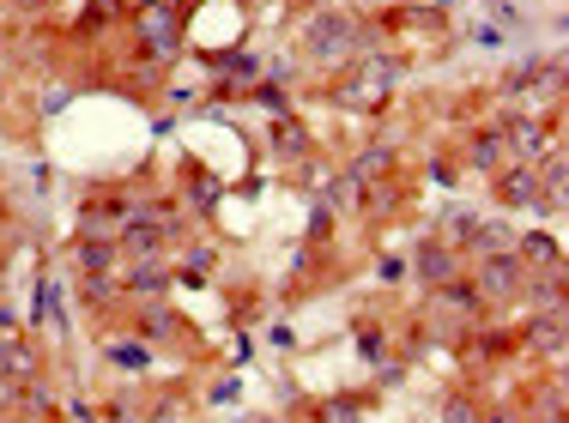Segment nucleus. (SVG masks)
<instances>
[{"label":"nucleus","instance_id":"obj_25","mask_svg":"<svg viewBox=\"0 0 569 423\" xmlns=\"http://www.w3.org/2000/svg\"><path fill=\"white\" fill-rule=\"evenodd\" d=\"M437 423H479V400H472V393H442L437 400Z\"/></svg>","mask_w":569,"mask_h":423},{"label":"nucleus","instance_id":"obj_14","mask_svg":"<svg viewBox=\"0 0 569 423\" xmlns=\"http://www.w3.org/2000/svg\"><path fill=\"white\" fill-rule=\"evenodd\" d=\"M103 370H116V375H146L158 363V351L146 345V339H133V333H103Z\"/></svg>","mask_w":569,"mask_h":423},{"label":"nucleus","instance_id":"obj_34","mask_svg":"<svg viewBox=\"0 0 569 423\" xmlns=\"http://www.w3.org/2000/svg\"><path fill=\"white\" fill-rule=\"evenodd\" d=\"M67 103H73V85H49V91H43V103H37V115H61Z\"/></svg>","mask_w":569,"mask_h":423},{"label":"nucleus","instance_id":"obj_5","mask_svg":"<svg viewBox=\"0 0 569 423\" xmlns=\"http://www.w3.org/2000/svg\"><path fill=\"white\" fill-rule=\"evenodd\" d=\"M128 333L133 339H146L152 351H176V345H200L194 339V326H188V315L170 303V296H152V303H140L128 315Z\"/></svg>","mask_w":569,"mask_h":423},{"label":"nucleus","instance_id":"obj_9","mask_svg":"<svg viewBox=\"0 0 569 423\" xmlns=\"http://www.w3.org/2000/svg\"><path fill=\"white\" fill-rule=\"evenodd\" d=\"M491 200H497V212H539L546 188H539L533 163H503V170L491 175Z\"/></svg>","mask_w":569,"mask_h":423},{"label":"nucleus","instance_id":"obj_46","mask_svg":"<svg viewBox=\"0 0 569 423\" xmlns=\"http://www.w3.org/2000/svg\"><path fill=\"white\" fill-rule=\"evenodd\" d=\"M0 49H7V31H0Z\"/></svg>","mask_w":569,"mask_h":423},{"label":"nucleus","instance_id":"obj_33","mask_svg":"<svg viewBox=\"0 0 569 423\" xmlns=\"http://www.w3.org/2000/svg\"><path fill=\"white\" fill-rule=\"evenodd\" d=\"M430 182L455 194V188H460V163H455V158H430Z\"/></svg>","mask_w":569,"mask_h":423},{"label":"nucleus","instance_id":"obj_20","mask_svg":"<svg viewBox=\"0 0 569 423\" xmlns=\"http://www.w3.org/2000/svg\"><path fill=\"white\" fill-rule=\"evenodd\" d=\"M515 236H521V230H509L503 212L479 218V230H472V242H467V261H485V254H515Z\"/></svg>","mask_w":569,"mask_h":423},{"label":"nucleus","instance_id":"obj_36","mask_svg":"<svg viewBox=\"0 0 569 423\" xmlns=\"http://www.w3.org/2000/svg\"><path fill=\"white\" fill-rule=\"evenodd\" d=\"M237 393H242V381L224 375V381H212V387H207V400H212V405H237Z\"/></svg>","mask_w":569,"mask_h":423},{"label":"nucleus","instance_id":"obj_15","mask_svg":"<svg viewBox=\"0 0 569 423\" xmlns=\"http://www.w3.org/2000/svg\"><path fill=\"white\" fill-rule=\"evenodd\" d=\"M67 266H73L79 279H86V272H121V249L103 236H73L67 242Z\"/></svg>","mask_w":569,"mask_h":423},{"label":"nucleus","instance_id":"obj_11","mask_svg":"<svg viewBox=\"0 0 569 423\" xmlns=\"http://www.w3.org/2000/svg\"><path fill=\"white\" fill-rule=\"evenodd\" d=\"M406 261H412V279L425 284V291H437V284H449V279L467 272V254L449 249V242H437V236H425L412 254H406Z\"/></svg>","mask_w":569,"mask_h":423},{"label":"nucleus","instance_id":"obj_38","mask_svg":"<svg viewBox=\"0 0 569 423\" xmlns=\"http://www.w3.org/2000/svg\"><path fill=\"white\" fill-rule=\"evenodd\" d=\"M472 43H479V49H503L509 31H497V24H479V31H472Z\"/></svg>","mask_w":569,"mask_h":423},{"label":"nucleus","instance_id":"obj_24","mask_svg":"<svg viewBox=\"0 0 569 423\" xmlns=\"http://www.w3.org/2000/svg\"><path fill=\"white\" fill-rule=\"evenodd\" d=\"M333 224H340V212L321 207V200H309V218H303V249H309V254H328V249H333Z\"/></svg>","mask_w":569,"mask_h":423},{"label":"nucleus","instance_id":"obj_41","mask_svg":"<svg viewBox=\"0 0 569 423\" xmlns=\"http://www.w3.org/2000/svg\"><path fill=\"white\" fill-rule=\"evenodd\" d=\"M12 7H19V12H37V7H43V0H12Z\"/></svg>","mask_w":569,"mask_h":423},{"label":"nucleus","instance_id":"obj_22","mask_svg":"<svg viewBox=\"0 0 569 423\" xmlns=\"http://www.w3.org/2000/svg\"><path fill=\"white\" fill-rule=\"evenodd\" d=\"M479 218H485V212H472V207H455V200H449V207L437 212V230H430V236H437V242H449V249H460V254H467V242H472V230H479Z\"/></svg>","mask_w":569,"mask_h":423},{"label":"nucleus","instance_id":"obj_12","mask_svg":"<svg viewBox=\"0 0 569 423\" xmlns=\"http://www.w3.org/2000/svg\"><path fill=\"white\" fill-rule=\"evenodd\" d=\"M176 272L170 254H152V261H121V296L128 303H152V296H170Z\"/></svg>","mask_w":569,"mask_h":423},{"label":"nucleus","instance_id":"obj_45","mask_svg":"<svg viewBox=\"0 0 569 423\" xmlns=\"http://www.w3.org/2000/svg\"><path fill=\"white\" fill-rule=\"evenodd\" d=\"M0 357H7V339H0Z\"/></svg>","mask_w":569,"mask_h":423},{"label":"nucleus","instance_id":"obj_30","mask_svg":"<svg viewBox=\"0 0 569 423\" xmlns=\"http://www.w3.org/2000/svg\"><path fill=\"white\" fill-rule=\"evenodd\" d=\"M376 279H382V284H406V279H412V261H406V254H382V261H376Z\"/></svg>","mask_w":569,"mask_h":423},{"label":"nucleus","instance_id":"obj_31","mask_svg":"<svg viewBox=\"0 0 569 423\" xmlns=\"http://www.w3.org/2000/svg\"><path fill=\"white\" fill-rule=\"evenodd\" d=\"M261 79H267V85H279V91H284V85H291V79H297V54H273Z\"/></svg>","mask_w":569,"mask_h":423},{"label":"nucleus","instance_id":"obj_29","mask_svg":"<svg viewBox=\"0 0 569 423\" xmlns=\"http://www.w3.org/2000/svg\"><path fill=\"white\" fill-rule=\"evenodd\" d=\"M182 405H188L182 393H164V400H152L140 417H146V423H182Z\"/></svg>","mask_w":569,"mask_h":423},{"label":"nucleus","instance_id":"obj_43","mask_svg":"<svg viewBox=\"0 0 569 423\" xmlns=\"http://www.w3.org/2000/svg\"><path fill=\"white\" fill-rule=\"evenodd\" d=\"M291 7H303V12H309V7H328V0H291Z\"/></svg>","mask_w":569,"mask_h":423},{"label":"nucleus","instance_id":"obj_28","mask_svg":"<svg viewBox=\"0 0 569 423\" xmlns=\"http://www.w3.org/2000/svg\"><path fill=\"white\" fill-rule=\"evenodd\" d=\"M19 405H24V381L0 370V417H12V423H19Z\"/></svg>","mask_w":569,"mask_h":423},{"label":"nucleus","instance_id":"obj_19","mask_svg":"<svg viewBox=\"0 0 569 423\" xmlns=\"http://www.w3.org/2000/svg\"><path fill=\"white\" fill-rule=\"evenodd\" d=\"M309 152H316V140H309L303 115H273V158L279 163H303Z\"/></svg>","mask_w":569,"mask_h":423},{"label":"nucleus","instance_id":"obj_21","mask_svg":"<svg viewBox=\"0 0 569 423\" xmlns=\"http://www.w3.org/2000/svg\"><path fill=\"white\" fill-rule=\"evenodd\" d=\"M351 351H358V363H370V370H376V363H388V357H395V333L358 315V321H351Z\"/></svg>","mask_w":569,"mask_h":423},{"label":"nucleus","instance_id":"obj_39","mask_svg":"<svg viewBox=\"0 0 569 423\" xmlns=\"http://www.w3.org/2000/svg\"><path fill=\"white\" fill-rule=\"evenodd\" d=\"M224 363H237V370H242V363H254V339L249 333H237V345H230V357Z\"/></svg>","mask_w":569,"mask_h":423},{"label":"nucleus","instance_id":"obj_42","mask_svg":"<svg viewBox=\"0 0 569 423\" xmlns=\"http://www.w3.org/2000/svg\"><path fill=\"white\" fill-rule=\"evenodd\" d=\"M425 7H430V12H449V7H455V0H425Z\"/></svg>","mask_w":569,"mask_h":423},{"label":"nucleus","instance_id":"obj_40","mask_svg":"<svg viewBox=\"0 0 569 423\" xmlns=\"http://www.w3.org/2000/svg\"><path fill=\"white\" fill-rule=\"evenodd\" d=\"M242 423H291V417H273V412H249Z\"/></svg>","mask_w":569,"mask_h":423},{"label":"nucleus","instance_id":"obj_17","mask_svg":"<svg viewBox=\"0 0 569 423\" xmlns=\"http://www.w3.org/2000/svg\"><path fill=\"white\" fill-rule=\"evenodd\" d=\"M79 303L91 309V315H110V309H121L128 303V296H121V272H86V279H79Z\"/></svg>","mask_w":569,"mask_h":423},{"label":"nucleus","instance_id":"obj_26","mask_svg":"<svg viewBox=\"0 0 569 423\" xmlns=\"http://www.w3.org/2000/svg\"><path fill=\"white\" fill-rule=\"evenodd\" d=\"M242 98H249L254 109H267V115H291V98H284L279 85H267V79H261V85H249Z\"/></svg>","mask_w":569,"mask_h":423},{"label":"nucleus","instance_id":"obj_23","mask_svg":"<svg viewBox=\"0 0 569 423\" xmlns=\"http://www.w3.org/2000/svg\"><path fill=\"white\" fill-rule=\"evenodd\" d=\"M224 200V182L212 170H188V182H182V212L188 218H207L212 207Z\"/></svg>","mask_w":569,"mask_h":423},{"label":"nucleus","instance_id":"obj_35","mask_svg":"<svg viewBox=\"0 0 569 423\" xmlns=\"http://www.w3.org/2000/svg\"><path fill=\"white\" fill-rule=\"evenodd\" d=\"M406 375H412V363H406V357L400 363H376V387H400Z\"/></svg>","mask_w":569,"mask_h":423},{"label":"nucleus","instance_id":"obj_2","mask_svg":"<svg viewBox=\"0 0 569 423\" xmlns=\"http://www.w3.org/2000/svg\"><path fill=\"white\" fill-rule=\"evenodd\" d=\"M133 43L152 61H176L188 43V7L182 0H152V7L133 12Z\"/></svg>","mask_w":569,"mask_h":423},{"label":"nucleus","instance_id":"obj_37","mask_svg":"<svg viewBox=\"0 0 569 423\" xmlns=\"http://www.w3.org/2000/svg\"><path fill=\"white\" fill-rule=\"evenodd\" d=\"M24 333V315L12 303H0V339H19Z\"/></svg>","mask_w":569,"mask_h":423},{"label":"nucleus","instance_id":"obj_16","mask_svg":"<svg viewBox=\"0 0 569 423\" xmlns=\"http://www.w3.org/2000/svg\"><path fill=\"white\" fill-rule=\"evenodd\" d=\"M515 261L527 272H558L563 266V242L546 236V230H527V236H515Z\"/></svg>","mask_w":569,"mask_h":423},{"label":"nucleus","instance_id":"obj_32","mask_svg":"<svg viewBox=\"0 0 569 423\" xmlns=\"http://www.w3.org/2000/svg\"><path fill=\"white\" fill-rule=\"evenodd\" d=\"M479 423H527V412L509 400H491V405H479Z\"/></svg>","mask_w":569,"mask_h":423},{"label":"nucleus","instance_id":"obj_10","mask_svg":"<svg viewBox=\"0 0 569 423\" xmlns=\"http://www.w3.org/2000/svg\"><path fill=\"white\" fill-rule=\"evenodd\" d=\"M460 175H497V170H503V163H509V145H503V121H479V128H472V140L467 145H460Z\"/></svg>","mask_w":569,"mask_h":423},{"label":"nucleus","instance_id":"obj_18","mask_svg":"<svg viewBox=\"0 0 569 423\" xmlns=\"http://www.w3.org/2000/svg\"><path fill=\"white\" fill-rule=\"evenodd\" d=\"M309 423H363L370 412V393H333V400H303Z\"/></svg>","mask_w":569,"mask_h":423},{"label":"nucleus","instance_id":"obj_3","mask_svg":"<svg viewBox=\"0 0 569 423\" xmlns=\"http://www.w3.org/2000/svg\"><path fill=\"white\" fill-rule=\"evenodd\" d=\"M563 49H551V54H521V61H509L503 73H497V98L503 103H515V98H527V91H533V98H563Z\"/></svg>","mask_w":569,"mask_h":423},{"label":"nucleus","instance_id":"obj_6","mask_svg":"<svg viewBox=\"0 0 569 423\" xmlns=\"http://www.w3.org/2000/svg\"><path fill=\"white\" fill-rule=\"evenodd\" d=\"M430 315L449 321V339H455L460 326H479L485 315H491V303H485L479 284H472L467 272H460V279H449V284H437V291H430Z\"/></svg>","mask_w":569,"mask_h":423},{"label":"nucleus","instance_id":"obj_4","mask_svg":"<svg viewBox=\"0 0 569 423\" xmlns=\"http://www.w3.org/2000/svg\"><path fill=\"white\" fill-rule=\"evenodd\" d=\"M133 212H140V194H133V188H98V194L79 200L73 236H103V242H116L121 224H128Z\"/></svg>","mask_w":569,"mask_h":423},{"label":"nucleus","instance_id":"obj_1","mask_svg":"<svg viewBox=\"0 0 569 423\" xmlns=\"http://www.w3.org/2000/svg\"><path fill=\"white\" fill-rule=\"evenodd\" d=\"M370 49H376V24L363 19V12L340 7V0L309 7L303 19H297V54H303L309 67H321V73H346V67Z\"/></svg>","mask_w":569,"mask_h":423},{"label":"nucleus","instance_id":"obj_7","mask_svg":"<svg viewBox=\"0 0 569 423\" xmlns=\"http://www.w3.org/2000/svg\"><path fill=\"white\" fill-rule=\"evenodd\" d=\"M467 279L479 284V296L497 309V303H515V296H521L527 266L515 261V254H485V261H467Z\"/></svg>","mask_w":569,"mask_h":423},{"label":"nucleus","instance_id":"obj_27","mask_svg":"<svg viewBox=\"0 0 569 423\" xmlns=\"http://www.w3.org/2000/svg\"><path fill=\"white\" fill-rule=\"evenodd\" d=\"M140 417V405L128 400V393H110V400H98V417L91 423H133Z\"/></svg>","mask_w":569,"mask_h":423},{"label":"nucleus","instance_id":"obj_13","mask_svg":"<svg viewBox=\"0 0 569 423\" xmlns=\"http://www.w3.org/2000/svg\"><path fill=\"white\" fill-rule=\"evenodd\" d=\"M346 175L351 182H388V175H400V140L395 133H382V140H370L363 152H351V163H346Z\"/></svg>","mask_w":569,"mask_h":423},{"label":"nucleus","instance_id":"obj_8","mask_svg":"<svg viewBox=\"0 0 569 423\" xmlns=\"http://www.w3.org/2000/svg\"><path fill=\"white\" fill-rule=\"evenodd\" d=\"M515 351H521V357L551 363V370H563V357H569V315H533V321H527V333L515 339Z\"/></svg>","mask_w":569,"mask_h":423},{"label":"nucleus","instance_id":"obj_44","mask_svg":"<svg viewBox=\"0 0 569 423\" xmlns=\"http://www.w3.org/2000/svg\"><path fill=\"white\" fill-rule=\"evenodd\" d=\"M7 73H12V67H7V61H0V91H7Z\"/></svg>","mask_w":569,"mask_h":423}]
</instances>
